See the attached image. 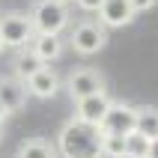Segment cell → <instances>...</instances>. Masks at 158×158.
Returning <instances> with one entry per match:
<instances>
[{"label": "cell", "mask_w": 158, "mask_h": 158, "mask_svg": "<svg viewBox=\"0 0 158 158\" xmlns=\"http://www.w3.org/2000/svg\"><path fill=\"white\" fill-rule=\"evenodd\" d=\"M98 140H102V131L96 125L69 119L60 128L54 146L63 158H98Z\"/></svg>", "instance_id": "cell-1"}, {"label": "cell", "mask_w": 158, "mask_h": 158, "mask_svg": "<svg viewBox=\"0 0 158 158\" xmlns=\"http://www.w3.org/2000/svg\"><path fill=\"white\" fill-rule=\"evenodd\" d=\"M27 15H30V24H33L36 33L60 36L69 27V6L63 0H36Z\"/></svg>", "instance_id": "cell-2"}, {"label": "cell", "mask_w": 158, "mask_h": 158, "mask_svg": "<svg viewBox=\"0 0 158 158\" xmlns=\"http://www.w3.org/2000/svg\"><path fill=\"white\" fill-rule=\"evenodd\" d=\"M69 45H72V51L81 54V57H93V54H98L107 45V30L98 21H89V18L78 21L69 30Z\"/></svg>", "instance_id": "cell-3"}, {"label": "cell", "mask_w": 158, "mask_h": 158, "mask_svg": "<svg viewBox=\"0 0 158 158\" xmlns=\"http://www.w3.org/2000/svg\"><path fill=\"white\" fill-rule=\"evenodd\" d=\"M33 24H30V15L27 12H3L0 15V39H3V48H24L30 39H33Z\"/></svg>", "instance_id": "cell-4"}, {"label": "cell", "mask_w": 158, "mask_h": 158, "mask_svg": "<svg viewBox=\"0 0 158 158\" xmlns=\"http://www.w3.org/2000/svg\"><path fill=\"white\" fill-rule=\"evenodd\" d=\"M66 89H69L72 102L87 98V96H96V93H105V75H102L98 69H93V66H81V69L69 72Z\"/></svg>", "instance_id": "cell-5"}, {"label": "cell", "mask_w": 158, "mask_h": 158, "mask_svg": "<svg viewBox=\"0 0 158 158\" xmlns=\"http://www.w3.org/2000/svg\"><path fill=\"white\" fill-rule=\"evenodd\" d=\"M134 123H137V107L134 105H125V102H110L105 119L98 123V131L102 134H131L134 131Z\"/></svg>", "instance_id": "cell-6"}, {"label": "cell", "mask_w": 158, "mask_h": 158, "mask_svg": "<svg viewBox=\"0 0 158 158\" xmlns=\"http://www.w3.org/2000/svg\"><path fill=\"white\" fill-rule=\"evenodd\" d=\"M114 98L107 96V93H96V96H87V98H78L75 102V119L78 123H87V125H96L105 119L107 107H110Z\"/></svg>", "instance_id": "cell-7"}, {"label": "cell", "mask_w": 158, "mask_h": 158, "mask_svg": "<svg viewBox=\"0 0 158 158\" xmlns=\"http://www.w3.org/2000/svg\"><path fill=\"white\" fill-rule=\"evenodd\" d=\"M131 21H134V9L128 6V0H102V6H98V24L105 30L128 27Z\"/></svg>", "instance_id": "cell-8"}, {"label": "cell", "mask_w": 158, "mask_h": 158, "mask_svg": "<svg viewBox=\"0 0 158 158\" xmlns=\"http://www.w3.org/2000/svg\"><path fill=\"white\" fill-rule=\"evenodd\" d=\"M24 87H27V96L42 98V102H45V98L57 96V89H60V75H57L54 69H48V66H42L33 78L24 81Z\"/></svg>", "instance_id": "cell-9"}, {"label": "cell", "mask_w": 158, "mask_h": 158, "mask_svg": "<svg viewBox=\"0 0 158 158\" xmlns=\"http://www.w3.org/2000/svg\"><path fill=\"white\" fill-rule=\"evenodd\" d=\"M27 48L48 66V63H54V60H60V57H63L66 42H63L60 36H54V33H33V39L27 42Z\"/></svg>", "instance_id": "cell-10"}, {"label": "cell", "mask_w": 158, "mask_h": 158, "mask_svg": "<svg viewBox=\"0 0 158 158\" xmlns=\"http://www.w3.org/2000/svg\"><path fill=\"white\" fill-rule=\"evenodd\" d=\"M0 105L6 114H18L27 105V87L18 78H0Z\"/></svg>", "instance_id": "cell-11"}, {"label": "cell", "mask_w": 158, "mask_h": 158, "mask_svg": "<svg viewBox=\"0 0 158 158\" xmlns=\"http://www.w3.org/2000/svg\"><path fill=\"white\" fill-rule=\"evenodd\" d=\"M42 66H45V63H42V60H39V57H36V54L24 45V48H18L15 57H12V78H18L21 84H24V81H27V78H33V75L42 69Z\"/></svg>", "instance_id": "cell-12"}, {"label": "cell", "mask_w": 158, "mask_h": 158, "mask_svg": "<svg viewBox=\"0 0 158 158\" xmlns=\"http://www.w3.org/2000/svg\"><path fill=\"white\" fill-rule=\"evenodd\" d=\"M15 158H57V146L45 137H27L18 146Z\"/></svg>", "instance_id": "cell-13"}, {"label": "cell", "mask_w": 158, "mask_h": 158, "mask_svg": "<svg viewBox=\"0 0 158 158\" xmlns=\"http://www.w3.org/2000/svg\"><path fill=\"white\" fill-rule=\"evenodd\" d=\"M134 131H140L143 137L155 140V137H158V107H152V105L137 107V123H134Z\"/></svg>", "instance_id": "cell-14"}, {"label": "cell", "mask_w": 158, "mask_h": 158, "mask_svg": "<svg viewBox=\"0 0 158 158\" xmlns=\"http://www.w3.org/2000/svg\"><path fill=\"white\" fill-rule=\"evenodd\" d=\"M98 158H125V137L123 134H102Z\"/></svg>", "instance_id": "cell-15"}, {"label": "cell", "mask_w": 158, "mask_h": 158, "mask_svg": "<svg viewBox=\"0 0 158 158\" xmlns=\"http://www.w3.org/2000/svg\"><path fill=\"white\" fill-rule=\"evenodd\" d=\"M149 152V137H143L140 131L125 134V158H146Z\"/></svg>", "instance_id": "cell-16"}, {"label": "cell", "mask_w": 158, "mask_h": 158, "mask_svg": "<svg viewBox=\"0 0 158 158\" xmlns=\"http://www.w3.org/2000/svg\"><path fill=\"white\" fill-rule=\"evenodd\" d=\"M128 6H131V9H134V15H137V12L155 9V6H158V0H128Z\"/></svg>", "instance_id": "cell-17"}, {"label": "cell", "mask_w": 158, "mask_h": 158, "mask_svg": "<svg viewBox=\"0 0 158 158\" xmlns=\"http://www.w3.org/2000/svg\"><path fill=\"white\" fill-rule=\"evenodd\" d=\"M72 3H75L81 12H98V6H102V0H72Z\"/></svg>", "instance_id": "cell-18"}, {"label": "cell", "mask_w": 158, "mask_h": 158, "mask_svg": "<svg viewBox=\"0 0 158 158\" xmlns=\"http://www.w3.org/2000/svg\"><path fill=\"white\" fill-rule=\"evenodd\" d=\"M146 158H158V137L149 140V152H146Z\"/></svg>", "instance_id": "cell-19"}, {"label": "cell", "mask_w": 158, "mask_h": 158, "mask_svg": "<svg viewBox=\"0 0 158 158\" xmlns=\"http://www.w3.org/2000/svg\"><path fill=\"white\" fill-rule=\"evenodd\" d=\"M6 116H9V114H6V110H3V105H0V123H3V119H6Z\"/></svg>", "instance_id": "cell-20"}, {"label": "cell", "mask_w": 158, "mask_h": 158, "mask_svg": "<svg viewBox=\"0 0 158 158\" xmlns=\"http://www.w3.org/2000/svg\"><path fill=\"white\" fill-rule=\"evenodd\" d=\"M0 140H3V123H0Z\"/></svg>", "instance_id": "cell-21"}, {"label": "cell", "mask_w": 158, "mask_h": 158, "mask_svg": "<svg viewBox=\"0 0 158 158\" xmlns=\"http://www.w3.org/2000/svg\"><path fill=\"white\" fill-rule=\"evenodd\" d=\"M0 51H3V39H0Z\"/></svg>", "instance_id": "cell-22"}, {"label": "cell", "mask_w": 158, "mask_h": 158, "mask_svg": "<svg viewBox=\"0 0 158 158\" xmlns=\"http://www.w3.org/2000/svg\"><path fill=\"white\" fill-rule=\"evenodd\" d=\"M63 3H69V0H63Z\"/></svg>", "instance_id": "cell-23"}]
</instances>
